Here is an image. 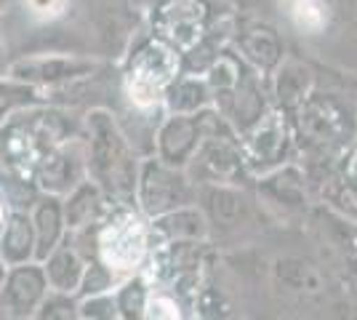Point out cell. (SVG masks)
<instances>
[{"mask_svg": "<svg viewBox=\"0 0 357 320\" xmlns=\"http://www.w3.org/2000/svg\"><path fill=\"white\" fill-rule=\"evenodd\" d=\"M240 150L245 160V171L267 174L272 168L288 163V155L294 147V125L291 115L269 107L267 112L240 134Z\"/></svg>", "mask_w": 357, "mask_h": 320, "instance_id": "9", "label": "cell"}, {"mask_svg": "<svg viewBox=\"0 0 357 320\" xmlns=\"http://www.w3.org/2000/svg\"><path fill=\"white\" fill-rule=\"evenodd\" d=\"M6 273H8V267H6V261L0 259V291H3V283H6Z\"/></svg>", "mask_w": 357, "mask_h": 320, "instance_id": "36", "label": "cell"}, {"mask_svg": "<svg viewBox=\"0 0 357 320\" xmlns=\"http://www.w3.org/2000/svg\"><path fill=\"white\" fill-rule=\"evenodd\" d=\"M19 6L30 19L51 24V22H56L70 11L73 0H19Z\"/></svg>", "mask_w": 357, "mask_h": 320, "instance_id": "31", "label": "cell"}, {"mask_svg": "<svg viewBox=\"0 0 357 320\" xmlns=\"http://www.w3.org/2000/svg\"><path fill=\"white\" fill-rule=\"evenodd\" d=\"M152 229V243L160 241H187V243H206L211 235V224L203 208L197 203L181 206L174 211L149 219Z\"/></svg>", "mask_w": 357, "mask_h": 320, "instance_id": "15", "label": "cell"}, {"mask_svg": "<svg viewBox=\"0 0 357 320\" xmlns=\"http://www.w3.org/2000/svg\"><path fill=\"white\" fill-rule=\"evenodd\" d=\"M203 139L200 112L195 115H165V121L155 131V158L174 168H187L195 150Z\"/></svg>", "mask_w": 357, "mask_h": 320, "instance_id": "12", "label": "cell"}, {"mask_svg": "<svg viewBox=\"0 0 357 320\" xmlns=\"http://www.w3.org/2000/svg\"><path fill=\"white\" fill-rule=\"evenodd\" d=\"M152 251L149 219L134 206L112 203L93 229V257L120 280L136 275Z\"/></svg>", "mask_w": 357, "mask_h": 320, "instance_id": "4", "label": "cell"}, {"mask_svg": "<svg viewBox=\"0 0 357 320\" xmlns=\"http://www.w3.org/2000/svg\"><path fill=\"white\" fill-rule=\"evenodd\" d=\"M30 320H80V307L77 296L73 294H59V291H48L45 299L38 305Z\"/></svg>", "mask_w": 357, "mask_h": 320, "instance_id": "27", "label": "cell"}, {"mask_svg": "<svg viewBox=\"0 0 357 320\" xmlns=\"http://www.w3.org/2000/svg\"><path fill=\"white\" fill-rule=\"evenodd\" d=\"M229 46L238 51V56L259 75L269 77L278 64L285 59V40L278 27L259 19H235V32Z\"/></svg>", "mask_w": 357, "mask_h": 320, "instance_id": "11", "label": "cell"}, {"mask_svg": "<svg viewBox=\"0 0 357 320\" xmlns=\"http://www.w3.org/2000/svg\"><path fill=\"white\" fill-rule=\"evenodd\" d=\"M102 61L91 54H75V51H38L24 54L6 64L3 75L24 83L43 96L70 89L75 83H86L99 73Z\"/></svg>", "mask_w": 357, "mask_h": 320, "instance_id": "6", "label": "cell"}, {"mask_svg": "<svg viewBox=\"0 0 357 320\" xmlns=\"http://www.w3.org/2000/svg\"><path fill=\"white\" fill-rule=\"evenodd\" d=\"M80 134L86 142V174L109 203L134 206L139 158L128 134L107 107H91Z\"/></svg>", "mask_w": 357, "mask_h": 320, "instance_id": "2", "label": "cell"}, {"mask_svg": "<svg viewBox=\"0 0 357 320\" xmlns=\"http://www.w3.org/2000/svg\"><path fill=\"white\" fill-rule=\"evenodd\" d=\"M77 307H80V320H120L118 310H115V299H112V291L77 299Z\"/></svg>", "mask_w": 357, "mask_h": 320, "instance_id": "32", "label": "cell"}, {"mask_svg": "<svg viewBox=\"0 0 357 320\" xmlns=\"http://www.w3.org/2000/svg\"><path fill=\"white\" fill-rule=\"evenodd\" d=\"M272 273H275L280 286H285L288 291H298V294H317L326 286L323 273L310 259H301V257H283V259H278L275 267H272Z\"/></svg>", "mask_w": 357, "mask_h": 320, "instance_id": "24", "label": "cell"}, {"mask_svg": "<svg viewBox=\"0 0 357 320\" xmlns=\"http://www.w3.org/2000/svg\"><path fill=\"white\" fill-rule=\"evenodd\" d=\"M30 219L32 229H35V261H43L67 238L64 213H61V198L40 195V198L35 200V208H32Z\"/></svg>", "mask_w": 357, "mask_h": 320, "instance_id": "19", "label": "cell"}, {"mask_svg": "<svg viewBox=\"0 0 357 320\" xmlns=\"http://www.w3.org/2000/svg\"><path fill=\"white\" fill-rule=\"evenodd\" d=\"M83 179H89V174H86V142H83V134H75L73 139H67L64 144L51 150L40 160V166L32 176V187L40 195L67 198Z\"/></svg>", "mask_w": 357, "mask_h": 320, "instance_id": "10", "label": "cell"}, {"mask_svg": "<svg viewBox=\"0 0 357 320\" xmlns=\"http://www.w3.org/2000/svg\"><path fill=\"white\" fill-rule=\"evenodd\" d=\"M115 283H118V277L109 273L96 257H89L83 277H80V289L75 296L86 299V296H96V294H109V291H115Z\"/></svg>", "mask_w": 357, "mask_h": 320, "instance_id": "29", "label": "cell"}, {"mask_svg": "<svg viewBox=\"0 0 357 320\" xmlns=\"http://www.w3.org/2000/svg\"><path fill=\"white\" fill-rule=\"evenodd\" d=\"M142 320H184L181 318V302L176 299V294L149 291V299Z\"/></svg>", "mask_w": 357, "mask_h": 320, "instance_id": "30", "label": "cell"}, {"mask_svg": "<svg viewBox=\"0 0 357 320\" xmlns=\"http://www.w3.org/2000/svg\"><path fill=\"white\" fill-rule=\"evenodd\" d=\"M0 61H3V38H0Z\"/></svg>", "mask_w": 357, "mask_h": 320, "instance_id": "37", "label": "cell"}, {"mask_svg": "<svg viewBox=\"0 0 357 320\" xmlns=\"http://www.w3.org/2000/svg\"><path fill=\"white\" fill-rule=\"evenodd\" d=\"M339 182L352 192L357 198V142L347 150L342 160V174H339Z\"/></svg>", "mask_w": 357, "mask_h": 320, "instance_id": "33", "label": "cell"}, {"mask_svg": "<svg viewBox=\"0 0 357 320\" xmlns=\"http://www.w3.org/2000/svg\"><path fill=\"white\" fill-rule=\"evenodd\" d=\"M43 273L48 280V291H59V294H77L80 289V277L86 270V257L80 254V248L73 245L70 238H64L43 261Z\"/></svg>", "mask_w": 357, "mask_h": 320, "instance_id": "18", "label": "cell"}, {"mask_svg": "<svg viewBox=\"0 0 357 320\" xmlns=\"http://www.w3.org/2000/svg\"><path fill=\"white\" fill-rule=\"evenodd\" d=\"M80 134V125L59 105L38 102L14 112L0 125V166L16 182L32 184L45 155Z\"/></svg>", "mask_w": 357, "mask_h": 320, "instance_id": "1", "label": "cell"}, {"mask_svg": "<svg viewBox=\"0 0 357 320\" xmlns=\"http://www.w3.org/2000/svg\"><path fill=\"white\" fill-rule=\"evenodd\" d=\"M149 291H152L149 289V280L142 273L120 280L118 289L112 291V299H115V310H118L120 320H142L149 299Z\"/></svg>", "mask_w": 357, "mask_h": 320, "instance_id": "25", "label": "cell"}, {"mask_svg": "<svg viewBox=\"0 0 357 320\" xmlns=\"http://www.w3.org/2000/svg\"><path fill=\"white\" fill-rule=\"evenodd\" d=\"M280 14L298 35H323L333 19V8L328 0H275Z\"/></svg>", "mask_w": 357, "mask_h": 320, "instance_id": "23", "label": "cell"}, {"mask_svg": "<svg viewBox=\"0 0 357 320\" xmlns=\"http://www.w3.org/2000/svg\"><path fill=\"white\" fill-rule=\"evenodd\" d=\"M229 11L232 6L227 0H152L149 32L184 56Z\"/></svg>", "mask_w": 357, "mask_h": 320, "instance_id": "5", "label": "cell"}, {"mask_svg": "<svg viewBox=\"0 0 357 320\" xmlns=\"http://www.w3.org/2000/svg\"><path fill=\"white\" fill-rule=\"evenodd\" d=\"M197 198L208 224L216 227H238L248 216V195L235 184H197Z\"/></svg>", "mask_w": 357, "mask_h": 320, "instance_id": "16", "label": "cell"}, {"mask_svg": "<svg viewBox=\"0 0 357 320\" xmlns=\"http://www.w3.org/2000/svg\"><path fill=\"white\" fill-rule=\"evenodd\" d=\"M211 107V91L206 77L197 73H181L163 99L165 115H195Z\"/></svg>", "mask_w": 357, "mask_h": 320, "instance_id": "21", "label": "cell"}, {"mask_svg": "<svg viewBox=\"0 0 357 320\" xmlns=\"http://www.w3.org/2000/svg\"><path fill=\"white\" fill-rule=\"evenodd\" d=\"M48 294V280H45L43 264L40 261H24L8 267L6 283L0 291V310L14 312L22 318H32V312Z\"/></svg>", "mask_w": 357, "mask_h": 320, "instance_id": "13", "label": "cell"}, {"mask_svg": "<svg viewBox=\"0 0 357 320\" xmlns=\"http://www.w3.org/2000/svg\"><path fill=\"white\" fill-rule=\"evenodd\" d=\"M181 73L184 64L176 48H171L149 30L142 32L131 43L123 61V75H120L123 96L139 112L163 109L165 93Z\"/></svg>", "mask_w": 357, "mask_h": 320, "instance_id": "3", "label": "cell"}, {"mask_svg": "<svg viewBox=\"0 0 357 320\" xmlns=\"http://www.w3.org/2000/svg\"><path fill=\"white\" fill-rule=\"evenodd\" d=\"M272 86H269V99H272V107L283 109V112H294L296 107H301L310 93L317 89L314 83V70L307 64V61H298V59H288L285 56L278 70L269 75Z\"/></svg>", "mask_w": 357, "mask_h": 320, "instance_id": "14", "label": "cell"}, {"mask_svg": "<svg viewBox=\"0 0 357 320\" xmlns=\"http://www.w3.org/2000/svg\"><path fill=\"white\" fill-rule=\"evenodd\" d=\"M0 259L6 267L35 261V229L27 211H8L0 229Z\"/></svg>", "mask_w": 357, "mask_h": 320, "instance_id": "20", "label": "cell"}, {"mask_svg": "<svg viewBox=\"0 0 357 320\" xmlns=\"http://www.w3.org/2000/svg\"><path fill=\"white\" fill-rule=\"evenodd\" d=\"M38 102H43V96L35 89L0 75V125L8 121L14 112H19V109H24V107L30 105H38Z\"/></svg>", "mask_w": 357, "mask_h": 320, "instance_id": "26", "label": "cell"}, {"mask_svg": "<svg viewBox=\"0 0 357 320\" xmlns=\"http://www.w3.org/2000/svg\"><path fill=\"white\" fill-rule=\"evenodd\" d=\"M3 6H6V0H0V11H3Z\"/></svg>", "mask_w": 357, "mask_h": 320, "instance_id": "38", "label": "cell"}, {"mask_svg": "<svg viewBox=\"0 0 357 320\" xmlns=\"http://www.w3.org/2000/svg\"><path fill=\"white\" fill-rule=\"evenodd\" d=\"M291 125L294 139H298L307 150H331L352 142L357 115L339 96L314 89L310 99L291 112Z\"/></svg>", "mask_w": 357, "mask_h": 320, "instance_id": "7", "label": "cell"}, {"mask_svg": "<svg viewBox=\"0 0 357 320\" xmlns=\"http://www.w3.org/2000/svg\"><path fill=\"white\" fill-rule=\"evenodd\" d=\"M134 203L147 219H155L174 208L197 203V184L187 176L184 168L168 166L152 155L139 163Z\"/></svg>", "mask_w": 357, "mask_h": 320, "instance_id": "8", "label": "cell"}, {"mask_svg": "<svg viewBox=\"0 0 357 320\" xmlns=\"http://www.w3.org/2000/svg\"><path fill=\"white\" fill-rule=\"evenodd\" d=\"M0 320H30V318H22V315H14V312H6V310H0Z\"/></svg>", "mask_w": 357, "mask_h": 320, "instance_id": "35", "label": "cell"}, {"mask_svg": "<svg viewBox=\"0 0 357 320\" xmlns=\"http://www.w3.org/2000/svg\"><path fill=\"white\" fill-rule=\"evenodd\" d=\"M197 320H232V305L216 286H203L197 289L192 299Z\"/></svg>", "mask_w": 357, "mask_h": 320, "instance_id": "28", "label": "cell"}, {"mask_svg": "<svg viewBox=\"0 0 357 320\" xmlns=\"http://www.w3.org/2000/svg\"><path fill=\"white\" fill-rule=\"evenodd\" d=\"M107 211H109V200L91 179H83L67 198H61V213H64L67 235L93 229L105 219Z\"/></svg>", "mask_w": 357, "mask_h": 320, "instance_id": "17", "label": "cell"}, {"mask_svg": "<svg viewBox=\"0 0 357 320\" xmlns=\"http://www.w3.org/2000/svg\"><path fill=\"white\" fill-rule=\"evenodd\" d=\"M6 216H8V203L0 198V229H3V224H6Z\"/></svg>", "mask_w": 357, "mask_h": 320, "instance_id": "34", "label": "cell"}, {"mask_svg": "<svg viewBox=\"0 0 357 320\" xmlns=\"http://www.w3.org/2000/svg\"><path fill=\"white\" fill-rule=\"evenodd\" d=\"M307 179H304V171L296 163H283V166L272 168L267 174H261L259 179V190L272 198L280 206L288 208H298L304 198H307Z\"/></svg>", "mask_w": 357, "mask_h": 320, "instance_id": "22", "label": "cell"}]
</instances>
